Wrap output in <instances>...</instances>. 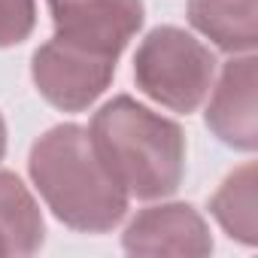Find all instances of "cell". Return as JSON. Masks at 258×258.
<instances>
[{
    "mask_svg": "<svg viewBox=\"0 0 258 258\" xmlns=\"http://www.w3.org/2000/svg\"><path fill=\"white\" fill-rule=\"evenodd\" d=\"M31 179L55 213L73 231H112L127 213V191L109 176L82 124H55L28 158Z\"/></svg>",
    "mask_w": 258,
    "mask_h": 258,
    "instance_id": "7a4b0ae2",
    "label": "cell"
},
{
    "mask_svg": "<svg viewBox=\"0 0 258 258\" xmlns=\"http://www.w3.org/2000/svg\"><path fill=\"white\" fill-rule=\"evenodd\" d=\"M55 37L118 61L143 25V0H46Z\"/></svg>",
    "mask_w": 258,
    "mask_h": 258,
    "instance_id": "5b68a950",
    "label": "cell"
},
{
    "mask_svg": "<svg viewBox=\"0 0 258 258\" xmlns=\"http://www.w3.org/2000/svg\"><path fill=\"white\" fill-rule=\"evenodd\" d=\"M43 213L28 185L16 173L0 170V258L37 252L43 246Z\"/></svg>",
    "mask_w": 258,
    "mask_h": 258,
    "instance_id": "9c48e42d",
    "label": "cell"
},
{
    "mask_svg": "<svg viewBox=\"0 0 258 258\" xmlns=\"http://www.w3.org/2000/svg\"><path fill=\"white\" fill-rule=\"evenodd\" d=\"M255 88H258V61L255 55L246 52L222 67V76L207 103V127L225 146L240 152H255L258 146Z\"/></svg>",
    "mask_w": 258,
    "mask_h": 258,
    "instance_id": "52a82bcc",
    "label": "cell"
},
{
    "mask_svg": "<svg viewBox=\"0 0 258 258\" xmlns=\"http://www.w3.org/2000/svg\"><path fill=\"white\" fill-rule=\"evenodd\" d=\"M34 25H37L34 0H0V49L25 43Z\"/></svg>",
    "mask_w": 258,
    "mask_h": 258,
    "instance_id": "8fae6325",
    "label": "cell"
},
{
    "mask_svg": "<svg viewBox=\"0 0 258 258\" xmlns=\"http://www.w3.org/2000/svg\"><path fill=\"white\" fill-rule=\"evenodd\" d=\"M121 243L131 255L204 258L213 252L210 228L204 216L188 204H161L137 213L124 228Z\"/></svg>",
    "mask_w": 258,
    "mask_h": 258,
    "instance_id": "8992f818",
    "label": "cell"
},
{
    "mask_svg": "<svg viewBox=\"0 0 258 258\" xmlns=\"http://www.w3.org/2000/svg\"><path fill=\"white\" fill-rule=\"evenodd\" d=\"M213 73V52L173 25L149 31L134 55L137 88L173 112H195L210 94Z\"/></svg>",
    "mask_w": 258,
    "mask_h": 258,
    "instance_id": "3957f363",
    "label": "cell"
},
{
    "mask_svg": "<svg viewBox=\"0 0 258 258\" xmlns=\"http://www.w3.org/2000/svg\"><path fill=\"white\" fill-rule=\"evenodd\" d=\"M255 207H258V170L252 161L237 167L210 198V213L216 216V222L225 228L231 240H240L243 246L258 243V210Z\"/></svg>",
    "mask_w": 258,
    "mask_h": 258,
    "instance_id": "30bf717a",
    "label": "cell"
},
{
    "mask_svg": "<svg viewBox=\"0 0 258 258\" xmlns=\"http://www.w3.org/2000/svg\"><path fill=\"white\" fill-rule=\"evenodd\" d=\"M4 152H7V121L0 115V158H4Z\"/></svg>",
    "mask_w": 258,
    "mask_h": 258,
    "instance_id": "7c38bea8",
    "label": "cell"
},
{
    "mask_svg": "<svg viewBox=\"0 0 258 258\" xmlns=\"http://www.w3.org/2000/svg\"><path fill=\"white\" fill-rule=\"evenodd\" d=\"M115 61L70 46L64 40H49L34 52L31 76L37 91L64 112L88 109L112 82Z\"/></svg>",
    "mask_w": 258,
    "mask_h": 258,
    "instance_id": "277c9868",
    "label": "cell"
},
{
    "mask_svg": "<svg viewBox=\"0 0 258 258\" xmlns=\"http://www.w3.org/2000/svg\"><path fill=\"white\" fill-rule=\"evenodd\" d=\"M188 22L231 55L252 52L258 43V0H188Z\"/></svg>",
    "mask_w": 258,
    "mask_h": 258,
    "instance_id": "ba28073f",
    "label": "cell"
},
{
    "mask_svg": "<svg viewBox=\"0 0 258 258\" xmlns=\"http://www.w3.org/2000/svg\"><path fill=\"white\" fill-rule=\"evenodd\" d=\"M88 137L109 176L140 201L173 195L185 176L182 127L127 94L94 112Z\"/></svg>",
    "mask_w": 258,
    "mask_h": 258,
    "instance_id": "6da1fadb",
    "label": "cell"
}]
</instances>
